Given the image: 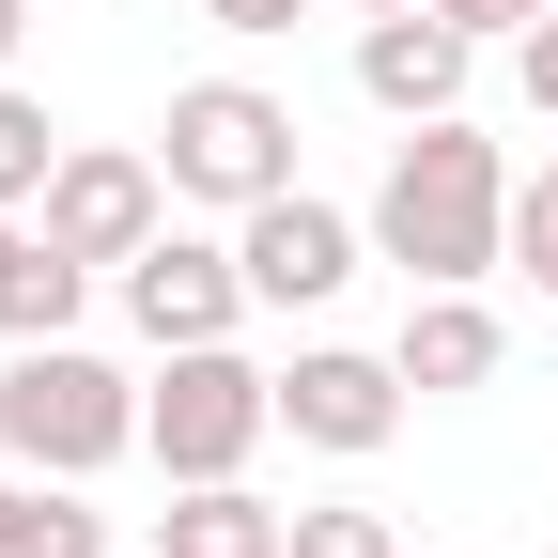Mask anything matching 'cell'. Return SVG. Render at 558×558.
I'll use <instances>...</instances> for the list:
<instances>
[{
  "label": "cell",
  "mask_w": 558,
  "mask_h": 558,
  "mask_svg": "<svg viewBox=\"0 0 558 558\" xmlns=\"http://www.w3.org/2000/svg\"><path fill=\"white\" fill-rule=\"evenodd\" d=\"M373 264H403V295H481L512 264V156L465 109L403 124L373 171Z\"/></svg>",
  "instance_id": "obj_1"
},
{
  "label": "cell",
  "mask_w": 558,
  "mask_h": 558,
  "mask_svg": "<svg viewBox=\"0 0 558 558\" xmlns=\"http://www.w3.org/2000/svg\"><path fill=\"white\" fill-rule=\"evenodd\" d=\"M124 450H140V373H109L94 341H16L0 357V465L109 481Z\"/></svg>",
  "instance_id": "obj_2"
},
{
  "label": "cell",
  "mask_w": 558,
  "mask_h": 558,
  "mask_svg": "<svg viewBox=\"0 0 558 558\" xmlns=\"http://www.w3.org/2000/svg\"><path fill=\"white\" fill-rule=\"evenodd\" d=\"M264 435H279V373L248 341H171L140 373V450H156V481H248Z\"/></svg>",
  "instance_id": "obj_3"
},
{
  "label": "cell",
  "mask_w": 558,
  "mask_h": 558,
  "mask_svg": "<svg viewBox=\"0 0 558 558\" xmlns=\"http://www.w3.org/2000/svg\"><path fill=\"white\" fill-rule=\"evenodd\" d=\"M156 171H171V202H202V218H248V202L295 186V109H279L264 78H186L156 109Z\"/></svg>",
  "instance_id": "obj_4"
},
{
  "label": "cell",
  "mask_w": 558,
  "mask_h": 558,
  "mask_svg": "<svg viewBox=\"0 0 558 558\" xmlns=\"http://www.w3.org/2000/svg\"><path fill=\"white\" fill-rule=\"evenodd\" d=\"M403 357H373V341H295L279 357V435L295 450H326V465H373L388 435H403Z\"/></svg>",
  "instance_id": "obj_5"
},
{
  "label": "cell",
  "mask_w": 558,
  "mask_h": 558,
  "mask_svg": "<svg viewBox=\"0 0 558 558\" xmlns=\"http://www.w3.org/2000/svg\"><path fill=\"white\" fill-rule=\"evenodd\" d=\"M32 218L78 248V264H140V248L171 233V171H156V156H124V140H62V171H47Z\"/></svg>",
  "instance_id": "obj_6"
},
{
  "label": "cell",
  "mask_w": 558,
  "mask_h": 558,
  "mask_svg": "<svg viewBox=\"0 0 558 558\" xmlns=\"http://www.w3.org/2000/svg\"><path fill=\"white\" fill-rule=\"evenodd\" d=\"M233 264H248V295H264V311H326L341 279L373 264V218H341V202L279 186V202H248V218H233Z\"/></svg>",
  "instance_id": "obj_7"
},
{
  "label": "cell",
  "mask_w": 558,
  "mask_h": 558,
  "mask_svg": "<svg viewBox=\"0 0 558 558\" xmlns=\"http://www.w3.org/2000/svg\"><path fill=\"white\" fill-rule=\"evenodd\" d=\"M109 295H124V326L156 341V357H171V341H233V326L264 311V295H248V264H233L218 233H156L140 264H109Z\"/></svg>",
  "instance_id": "obj_8"
},
{
  "label": "cell",
  "mask_w": 558,
  "mask_h": 558,
  "mask_svg": "<svg viewBox=\"0 0 558 558\" xmlns=\"http://www.w3.org/2000/svg\"><path fill=\"white\" fill-rule=\"evenodd\" d=\"M465 62H481V32H450L435 0H418V16H357V94H373L388 124L465 109Z\"/></svg>",
  "instance_id": "obj_9"
},
{
  "label": "cell",
  "mask_w": 558,
  "mask_h": 558,
  "mask_svg": "<svg viewBox=\"0 0 558 558\" xmlns=\"http://www.w3.org/2000/svg\"><path fill=\"white\" fill-rule=\"evenodd\" d=\"M403 388L418 403H465V388H497V357H512V326H497V295H403Z\"/></svg>",
  "instance_id": "obj_10"
},
{
  "label": "cell",
  "mask_w": 558,
  "mask_h": 558,
  "mask_svg": "<svg viewBox=\"0 0 558 558\" xmlns=\"http://www.w3.org/2000/svg\"><path fill=\"white\" fill-rule=\"evenodd\" d=\"M156 558H295V512H264L248 481H171Z\"/></svg>",
  "instance_id": "obj_11"
},
{
  "label": "cell",
  "mask_w": 558,
  "mask_h": 558,
  "mask_svg": "<svg viewBox=\"0 0 558 558\" xmlns=\"http://www.w3.org/2000/svg\"><path fill=\"white\" fill-rule=\"evenodd\" d=\"M0 558H109V512H94V481L0 465Z\"/></svg>",
  "instance_id": "obj_12"
},
{
  "label": "cell",
  "mask_w": 558,
  "mask_h": 558,
  "mask_svg": "<svg viewBox=\"0 0 558 558\" xmlns=\"http://www.w3.org/2000/svg\"><path fill=\"white\" fill-rule=\"evenodd\" d=\"M94 279H109V264H78V248L32 218V264L0 279V341H78V295H94Z\"/></svg>",
  "instance_id": "obj_13"
},
{
  "label": "cell",
  "mask_w": 558,
  "mask_h": 558,
  "mask_svg": "<svg viewBox=\"0 0 558 558\" xmlns=\"http://www.w3.org/2000/svg\"><path fill=\"white\" fill-rule=\"evenodd\" d=\"M47 171H62V124H47V94H16V78H0V202L32 218V202H47Z\"/></svg>",
  "instance_id": "obj_14"
},
{
  "label": "cell",
  "mask_w": 558,
  "mask_h": 558,
  "mask_svg": "<svg viewBox=\"0 0 558 558\" xmlns=\"http://www.w3.org/2000/svg\"><path fill=\"white\" fill-rule=\"evenodd\" d=\"M512 279H543V295H558V156L512 171Z\"/></svg>",
  "instance_id": "obj_15"
},
{
  "label": "cell",
  "mask_w": 558,
  "mask_h": 558,
  "mask_svg": "<svg viewBox=\"0 0 558 558\" xmlns=\"http://www.w3.org/2000/svg\"><path fill=\"white\" fill-rule=\"evenodd\" d=\"M295 558H403V527L357 512V497H326V512H295Z\"/></svg>",
  "instance_id": "obj_16"
},
{
  "label": "cell",
  "mask_w": 558,
  "mask_h": 558,
  "mask_svg": "<svg viewBox=\"0 0 558 558\" xmlns=\"http://www.w3.org/2000/svg\"><path fill=\"white\" fill-rule=\"evenodd\" d=\"M512 78H527V109L558 124V16H527V32H512Z\"/></svg>",
  "instance_id": "obj_17"
},
{
  "label": "cell",
  "mask_w": 558,
  "mask_h": 558,
  "mask_svg": "<svg viewBox=\"0 0 558 558\" xmlns=\"http://www.w3.org/2000/svg\"><path fill=\"white\" fill-rule=\"evenodd\" d=\"M435 16H450V32H481V47H512V32L543 16V0H435Z\"/></svg>",
  "instance_id": "obj_18"
},
{
  "label": "cell",
  "mask_w": 558,
  "mask_h": 558,
  "mask_svg": "<svg viewBox=\"0 0 558 558\" xmlns=\"http://www.w3.org/2000/svg\"><path fill=\"white\" fill-rule=\"evenodd\" d=\"M202 16H218V32H248V47H264V32H295V16H311V0H202Z\"/></svg>",
  "instance_id": "obj_19"
},
{
  "label": "cell",
  "mask_w": 558,
  "mask_h": 558,
  "mask_svg": "<svg viewBox=\"0 0 558 558\" xmlns=\"http://www.w3.org/2000/svg\"><path fill=\"white\" fill-rule=\"evenodd\" d=\"M16 264H32V218H16V202H0V279H16Z\"/></svg>",
  "instance_id": "obj_20"
},
{
  "label": "cell",
  "mask_w": 558,
  "mask_h": 558,
  "mask_svg": "<svg viewBox=\"0 0 558 558\" xmlns=\"http://www.w3.org/2000/svg\"><path fill=\"white\" fill-rule=\"evenodd\" d=\"M16 32H32V0H0V78H16Z\"/></svg>",
  "instance_id": "obj_21"
},
{
  "label": "cell",
  "mask_w": 558,
  "mask_h": 558,
  "mask_svg": "<svg viewBox=\"0 0 558 558\" xmlns=\"http://www.w3.org/2000/svg\"><path fill=\"white\" fill-rule=\"evenodd\" d=\"M341 16H418V0H341Z\"/></svg>",
  "instance_id": "obj_22"
},
{
  "label": "cell",
  "mask_w": 558,
  "mask_h": 558,
  "mask_svg": "<svg viewBox=\"0 0 558 558\" xmlns=\"http://www.w3.org/2000/svg\"><path fill=\"white\" fill-rule=\"evenodd\" d=\"M543 16H558V0H543Z\"/></svg>",
  "instance_id": "obj_23"
},
{
  "label": "cell",
  "mask_w": 558,
  "mask_h": 558,
  "mask_svg": "<svg viewBox=\"0 0 558 558\" xmlns=\"http://www.w3.org/2000/svg\"><path fill=\"white\" fill-rule=\"evenodd\" d=\"M543 558H558V543H543Z\"/></svg>",
  "instance_id": "obj_24"
}]
</instances>
